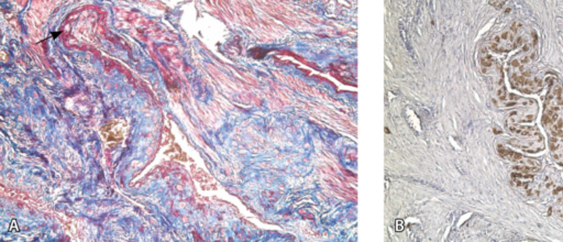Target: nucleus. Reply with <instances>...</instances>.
I'll return each mask as SVG.
<instances>
[{
  "mask_svg": "<svg viewBox=\"0 0 563 242\" xmlns=\"http://www.w3.org/2000/svg\"><path fill=\"white\" fill-rule=\"evenodd\" d=\"M521 26V23H513L501 33L493 36L490 42L491 50L501 53L510 52L517 47L524 46L527 42L525 41L523 35L519 34Z\"/></svg>",
  "mask_w": 563,
  "mask_h": 242,
  "instance_id": "1",
  "label": "nucleus"
},
{
  "mask_svg": "<svg viewBox=\"0 0 563 242\" xmlns=\"http://www.w3.org/2000/svg\"><path fill=\"white\" fill-rule=\"evenodd\" d=\"M510 82L514 88L519 89L523 93L527 94L537 93V91L543 88L541 79L537 77H532L528 71H525V68L521 69V71L513 72L510 75Z\"/></svg>",
  "mask_w": 563,
  "mask_h": 242,
  "instance_id": "2",
  "label": "nucleus"
},
{
  "mask_svg": "<svg viewBox=\"0 0 563 242\" xmlns=\"http://www.w3.org/2000/svg\"><path fill=\"white\" fill-rule=\"evenodd\" d=\"M508 144L513 145V147L522 149L523 151L528 153H538L543 151L545 149V142L544 138L539 139H529V138H522V139H511L507 141Z\"/></svg>",
  "mask_w": 563,
  "mask_h": 242,
  "instance_id": "3",
  "label": "nucleus"
},
{
  "mask_svg": "<svg viewBox=\"0 0 563 242\" xmlns=\"http://www.w3.org/2000/svg\"><path fill=\"white\" fill-rule=\"evenodd\" d=\"M497 151H499V154L503 159L511 161V162L514 163H517L518 165H528V166H538L540 168V163L538 162L537 160H534V159H530V158H525L524 155H522L521 153H517L515 151H513V150L505 148L504 145H499L497 147Z\"/></svg>",
  "mask_w": 563,
  "mask_h": 242,
  "instance_id": "4",
  "label": "nucleus"
},
{
  "mask_svg": "<svg viewBox=\"0 0 563 242\" xmlns=\"http://www.w3.org/2000/svg\"><path fill=\"white\" fill-rule=\"evenodd\" d=\"M507 129L508 131L512 132L513 134H516V136H518L519 138H529V139L543 138V136H541L540 132L538 131V129L534 127H526V126H521V125H516V123L508 122Z\"/></svg>",
  "mask_w": 563,
  "mask_h": 242,
  "instance_id": "5",
  "label": "nucleus"
},
{
  "mask_svg": "<svg viewBox=\"0 0 563 242\" xmlns=\"http://www.w3.org/2000/svg\"><path fill=\"white\" fill-rule=\"evenodd\" d=\"M535 118H536L535 111H530V112L513 111L512 114L510 115V119H508V122L516 123V125H521V123H524V122H533L535 120Z\"/></svg>",
  "mask_w": 563,
  "mask_h": 242,
  "instance_id": "6",
  "label": "nucleus"
},
{
  "mask_svg": "<svg viewBox=\"0 0 563 242\" xmlns=\"http://www.w3.org/2000/svg\"><path fill=\"white\" fill-rule=\"evenodd\" d=\"M493 57L489 54V52H487L486 48L484 50L481 51V54H480V64L482 68H483V71L486 72V69H489L493 66Z\"/></svg>",
  "mask_w": 563,
  "mask_h": 242,
  "instance_id": "7",
  "label": "nucleus"
},
{
  "mask_svg": "<svg viewBox=\"0 0 563 242\" xmlns=\"http://www.w3.org/2000/svg\"><path fill=\"white\" fill-rule=\"evenodd\" d=\"M514 170L519 172V173H524V174H535V173H538L540 171V168L538 166H528V165H515L514 166Z\"/></svg>",
  "mask_w": 563,
  "mask_h": 242,
  "instance_id": "8",
  "label": "nucleus"
},
{
  "mask_svg": "<svg viewBox=\"0 0 563 242\" xmlns=\"http://www.w3.org/2000/svg\"><path fill=\"white\" fill-rule=\"evenodd\" d=\"M489 3L492 4V6H494L496 9H501L506 3V1H495L494 0V1H489Z\"/></svg>",
  "mask_w": 563,
  "mask_h": 242,
  "instance_id": "9",
  "label": "nucleus"
},
{
  "mask_svg": "<svg viewBox=\"0 0 563 242\" xmlns=\"http://www.w3.org/2000/svg\"><path fill=\"white\" fill-rule=\"evenodd\" d=\"M396 231H402L404 230V222L403 220H396V228H395Z\"/></svg>",
  "mask_w": 563,
  "mask_h": 242,
  "instance_id": "10",
  "label": "nucleus"
},
{
  "mask_svg": "<svg viewBox=\"0 0 563 242\" xmlns=\"http://www.w3.org/2000/svg\"><path fill=\"white\" fill-rule=\"evenodd\" d=\"M561 218H562V219H563V212H562V213H561Z\"/></svg>",
  "mask_w": 563,
  "mask_h": 242,
  "instance_id": "11",
  "label": "nucleus"
},
{
  "mask_svg": "<svg viewBox=\"0 0 563 242\" xmlns=\"http://www.w3.org/2000/svg\"><path fill=\"white\" fill-rule=\"evenodd\" d=\"M560 164H561V165H563V160L561 161V163H560Z\"/></svg>",
  "mask_w": 563,
  "mask_h": 242,
  "instance_id": "12",
  "label": "nucleus"
}]
</instances>
